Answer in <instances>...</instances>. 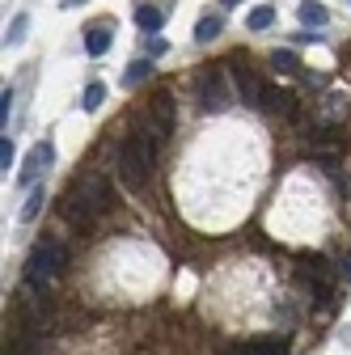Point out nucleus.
Listing matches in <instances>:
<instances>
[{
  "label": "nucleus",
  "instance_id": "f257e3e1",
  "mask_svg": "<svg viewBox=\"0 0 351 355\" xmlns=\"http://www.w3.org/2000/svg\"><path fill=\"white\" fill-rule=\"evenodd\" d=\"M157 148H161V140L153 136V131H131V136L119 140L114 169H119V182H123L131 195H140V191L148 187L153 165H157Z\"/></svg>",
  "mask_w": 351,
  "mask_h": 355
},
{
  "label": "nucleus",
  "instance_id": "f03ea898",
  "mask_svg": "<svg viewBox=\"0 0 351 355\" xmlns=\"http://www.w3.org/2000/svg\"><path fill=\"white\" fill-rule=\"evenodd\" d=\"M106 207H110V182H106L102 173H85L80 182H72L68 195H64V220L76 225V229L98 225V216Z\"/></svg>",
  "mask_w": 351,
  "mask_h": 355
},
{
  "label": "nucleus",
  "instance_id": "7ed1b4c3",
  "mask_svg": "<svg viewBox=\"0 0 351 355\" xmlns=\"http://www.w3.org/2000/svg\"><path fill=\"white\" fill-rule=\"evenodd\" d=\"M64 262H68V250L55 237L34 241V250L26 258V288H47V279H55L64 271Z\"/></svg>",
  "mask_w": 351,
  "mask_h": 355
},
{
  "label": "nucleus",
  "instance_id": "20e7f679",
  "mask_svg": "<svg viewBox=\"0 0 351 355\" xmlns=\"http://www.w3.org/2000/svg\"><path fill=\"white\" fill-rule=\"evenodd\" d=\"M229 64H233L229 72H233V89H237V98H241L246 106H262V94H267V85L258 80V72H254V68H246V64H241V55H233Z\"/></svg>",
  "mask_w": 351,
  "mask_h": 355
},
{
  "label": "nucleus",
  "instance_id": "39448f33",
  "mask_svg": "<svg viewBox=\"0 0 351 355\" xmlns=\"http://www.w3.org/2000/svg\"><path fill=\"white\" fill-rule=\"evenodd\" d=\"M148 131L161 144L169 140V131H173V94H169V89H161V94L148 102Z\"/></svg>",
  "mask_w": 351,
  "mask_h": 355
},
{
  "label": "nucleus",
  "instance_id": "423d86ee",
  "mask_svg": "<svg viewBox=\"0 0 351 355\" xmlns=\"http://www.w3.org/2000/svg\"><path fill=\"white\" fill-rule=\"evenodd\" d=\"M199 106L221 114L229 106V85H225V72H203L199 76Z\"/></svg>",
  "mask_w": 351,
  "mask_h": 355
},
{
  "label": "nucleus",
  "instance_id": "0eeeda50",
  "mask_svg": "<svg viewBox=\"0 0 351 355\" xmlns=\"http://www.w3.org/2000/svg\"><path fill=\"white\" fill-rule=\"evenodd\" d=\"M55 161V144L51 140H42V144H34L30 148V157H26V165H22V173H17V182L22 187H38V173H47V165Z\"/></svg>",
  "mask_w": 351,
  "mask_h": 355
},
{
  "label": "nucleus",
  "instance_id": "6e6552de",
  "mask_svg": "<svg viewBox=\"0 0 351 355\" xmlns=\"http://www.w3.org/2000/svg\"><path fill=\"white\" fill-rule=\"evenodd\" d=\"M110 42H114V21H89L85 26V51L94 60L110 51Z\"/></svg>",
  "mask_w": 351,
  "mask_h": 355
},
{
  "label": "nucleus",
  "instance_id": "1a4fd4ad",
  "mask_svg": "<svg viewBox=\"0 0 351 355\" xmlns=\"http://www.w3.org/2000/svg\"><path fill=\"white\" fill-rule=\"evenodd\" d=\"M300 284L309 288L314 296H322V300H326V296H330V266H326L322 258H318V262H309V266H300Z\"/></svg>",
  "mask_w": 351,
  "mask_h": 355
},
{
  "label": "nucleus",
  "instance_id": "9d476101",
  "mask_svg": "<svg viewBox=\"0 0 351 355\" xmlns=\"http://www.w3.org/2000/svg\"><path fill=\"white\" fill-rule=\"evenodd\" d=\"M262 110H271L280 119H292L296 114V94L292 89H267V94H262Z\"/></svg>",
  "mask_w": 351,
  "mask_h": 355
},
{
  "label": "nucleus",
  "instance_id": "9b49d317",
  "mask_svg": "<svg viewBox=\"0 0 351 355\" xmlns=\"http://www.w3.org/2000/svg\"><path fill=\"white\" fill-rule=\"evenodd\" d=\"M233 355H288V343L284 338H254V343L233 347Z\"/></svg>",
  "mask_w": 351,
  "mask_h": 355
},
{
  "label": "nucleus",
  "instance_id": "f8f14e48",
  "mask_svg": "<svg viewBox=\"0 0 351 355\" xmlns=\"http://www.w3.org/2000/svg\"><path fill=\"white\" fill-rule=\"evenodd\" d=\"M136 26L153 38V34L165 26V9H157V5H140V9H136Z\"/></svg>",
  "mask_w": 351,
  "mask_h": 355
},
{
  "label": "nucleus",
  "instance_id": "ddd939ff",
  "mask_svg": "<svg viewBox=\"0 0 351 355\" xmlns=\"http://www.w3.org/2000/svg\"><path fill=\"white\" fill-rule=\"evenodd\" d=\"M221 30H225L221 13H203V17H199V26H195V42H212V38H221Z\"/></svg>",
  "mask_w": 351,
  "mask_h": 355
},
{
  "label": "nucleus",
  "instance_id": "4468645a",
  "mask_svg": "<svg viewBox=\"0 0 351 355\" xmlns=\"http://www.w3.org/2000/svg\"><path fill=\"white\" fill-rule=\"evenodd\" d=\"M296 13H300V21H305V26H314V30L330 21V13H326V5H322V0H305V5H300Z\"/></svg>",
  "mask_w": 351,
  "mask_h": 355
},
{
  "label": "nucleus",
  "instance_id": "2eb2a0df",
  "mask_svg": "<svg viewBox=\"0 0 351 355\" xmlns=\"http://www.w3.org/2000/svg\"><path fill=\"white\" fill-rule=\"evenodd\" d=\"M246 26H250V30H271V26H275V9H271V5H258V9L246 17Z\"/></svg>",
  "mask_w": 351,
  "mask_h": 355
},
{
  "label": "nucleus",
  "instance_id": "dca6fc26",
  "mask_svg": "<svg viewBox=\"0 0 351 355\" xmlns=\"http://www.w3.org/2000/svg\"><path fill=\"white\" fill-rule=\"evenodd\" d=\"M148 76H153V60H136V64L127 68L123 85H127V89H136V85H140V80H148Z\"/></svg>",
  "mask_w": 351,
  "mask_h": 355
},
{
  "label": "nucleus",
  "instance_id": "f3484780",
  "mask_svg": "<svg viewBox=\"0 0 351 355\" xmlns=\"http://www.w3.org/2000/svg\"><path fill=\"white\" fill-rule=\"evenodd\" d=\"M271 68H275V72H288V76H296V72H300V60H296L292 51H275V55H271Z\"/></svg>",
  "mask_w": 351,
  "mask_h": 355
},
{
  "label": "nucleus",
  "instance_id": "a211bd4d",
  "mask_svg": "<svg viewBox=\"0 0 351 355\" xmlns=\"http://www.w3.org/2000/svg\"><path fill=\"white\" fill-rule=\"evenodd\" d=\"M102 102H106V85H98V80H94V85H85V98H80V106H85V110H98Z\"/></svg>",
  "mask_w": 351,
  "mask_h": 355
},
{
  "label": "nucleus",
  "instance_id": "6ab92c4d",
  "mask_svg": "<svg viewBox=\"0 0 351 355\" xmlns=\"http://www.w3.org/2000/svg\"><path fill=\"white\" fill-rule=\"evenodd\" d=\"M42 199H47V195H42V187H34V191H30V199L22 203V220H26V225H30V220L38 216V207H42Z\"/></svg>",
  "mask_w": 351,
  "mask_h": 355
},
{
  "label": "nucleus",
  "instance_id": "aec40b11",
  "mask_svg": "<svg viewBox=\"0 0 351 355\" xmlns=\"http://www.w3.org/2000/svg\"><path fill=\"white\" fill-rule=\"evenodd\" d=\"M26 26H30V17H26V13H17V17H13V26H9V34H5L9 47H17V42L26 38Z\"/></svg>",
  "mask_w": 351,
  "mask_h": 355
},
{
  "label": "nucleus",
  "instance_id": "412c9836",
  "mask_svg": "<svg viewBox=\"0 0 351 355\" xmlns=\"http://www.w3.org/2000/svg\"><path fill=\"white\" fill-rule=\"evenodd\" d=\"M144 51H148V60H153V55H165V51H169V42H165L161 34H153V38L144 42Z\"/></svg>",
  "mask_w": 351,
  "mask_h": 355
},
{
  "label": "nucleus",
  "instance_id": "4be33fe9",
  "mask_svg": "<svg viewBox=\"0 0 351 355\" xmlns=\"http://www.w3.org/2000/svg\"><path fill=\"white\" fill-rule=\"evenodd\" d=\"M13 157H17V153H13V140L5 136V140H0V165H5V173H9V165H13Z\"/></svg>",
  "mask_w": 351,
  "mask_h": 355
},
{
  "label": "nucleus",
  "instance_id": "5701e85b",
  "mask_svg": "<svg viewBox=\"0 0 351 355\" xmlns=\"http://www.w3.org/2000/svg\"><path fill=\"white\" fill-rule=\"evenodd\" d=\"M9 110H13V89L0 94V123H5V127H9Z\"/></svg>",
  "mask_w": 351,
  "mask_h": 355
},
{
  "label": "nucleus",
  "instance_id": "b1692460",
  "mask_svg": "<svg viewBox=\"0 0 351 355\" xmlns=\"http://www.w3.org/2000/svg\"><path fill=\"white\" fill-rule=\"evenodd\" d=\"M72 5H85V0H64V9H72Z\"/></svg>",
  "mask_w": 351,
  "mask_h": 355
},
{
  "label": "nucleus",
  "instance_id": "393cba45",
  "mask_svg": "<svg viewBox=\"0 0 351 355\" xmlns=\"http://www.w3.org/2000/svg\"><path fill=\"white\" fill-rule=\"evenodd\" d=\"M221 5H225V9H233V5H241V0H221Z\"/></svg>",
  "mask_w": 351,
  "mask_h": 355
}]
</instances>
